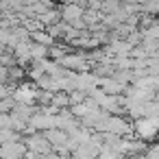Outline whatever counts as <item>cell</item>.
Wrapping results in <instances>:
<instances>
[{"instance_id":"1","label":"cell","mask_w":159,"mask_h":159,"mask_svg":"<svg viewBox=\"0 0 159 159\" xmlns=\"http://www.w3.org/2000/svg\"><path fill=\"white\" fill-rule=\"evenodd\" d=\"M133 126V137L135 139H142L146 144H152L155 142V135H157V118H137L135 122H131Z\"/></svg>"},{"instance_id":"2","label":"cell","mask_w":159,"mask_h":159,"mask_svg":"<svg viewBox=\"0 0 159 159\" xmlns=\"http://www.w3.org/2000/svg\"><path fill=\"white\" fill-rule=\"evenodd\" d=\"M37 94H39V89L33 83H20L18 87H13L11 98H13L16 105H35L37 102Z\"/></svg>"},{"instance_id":"3","label":"cell","mask_w":159,"mask_h":159,"mask_svg":"<svg viewBox=\"0 0 159 159\" xmlns=\"http://www.w3.org/2000/svg\"><path fill=\"white\" fill-rule=\"evenodd\" d=\"M22 144L26 146V150L29 152H35V155H48V152H52V146L46 142V137H44V133H33V135H26V137H22Z\"/></svg>"},{"instance_id":"4","label":"cell","mask_w":159,"mask_h":159,"mask_svg":"<svg viewBox=\"0 0 159 159\" xmlns=\"http://www.w3.org/2000/svg\"><path fill=\"white\" fill-rule=\"evenodd\" d=\"M83 13H85V9H83L81 5H76V2H68V5L59 11L61 22H66V24H74L76 20L83 18Z\"/></svg>"},{"instance_id":"5","label":"cell","mask_w":159,"mask_h":159,"mask_svg":"<svg viewBox=\"0 0 159 159\" xmlns=\"http://www.w3.org/2000/svg\"><path fill=\"white\" fill-rule=\"evenodd\" d=\"M31 39L35 44H39V46H46V48L55 44V39L48 35V31H35V33H31Z\"/></svg>"},{"instance_id":"6","label":"cell","mask_w":159,"mask_h":159,"mask_svg":"<svg viewBox=\"0 0 159 159\" xmlns=\"http://www.w3.org/2000/svg\"><path fill=\"white\" fill-rule=\"evenodd\" d=\"M29 52H31V61H42V59H48V48L46 46H39V44H31V48H29Z\"/></svg>"},{"instance_id":"7","label":"cell","mask_w":159,"mask_h":159,"mask_svg":"<svg viewBox=\"0 0 159 159\" xmlns=\"http://www.w3.org/2000/svg\"><path fill=\"white\" fill-rule=\"evenodd\" d=\"M13 107H16V102H13V98H11V96L0 100V113H11V109H13Z\"/></svg>"},{"instance_id":"8","label":"cell","mask_w":159,"mask_h":159,"mask_svg":"<svg viewBox=\"0 0 159 159\" xmlns=\"http://www.w3.org/2000/svg\"><path fill=\"white\" fill-rule=\"evenodd\" d=\"M2 52H5V46H2V44H0V55H2Z\"/></svg>"}]
</instances>
